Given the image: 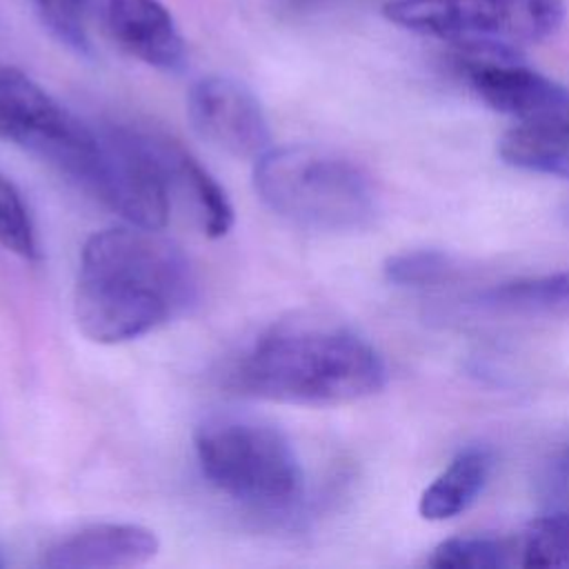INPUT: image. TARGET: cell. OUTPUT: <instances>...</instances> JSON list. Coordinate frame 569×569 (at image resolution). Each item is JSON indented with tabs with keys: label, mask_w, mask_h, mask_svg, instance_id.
Masks as SVG:
<instances>
[{
	"label": "cell",
	"mask_w": 569,
	"mask_h": 569,
	"mask_svg": "<svg viewBox=\"0 0 569 569\" xmlns=\"http://www.w3.org/2000/svg\"><path fill=\"white\" fill-rule=\"evenodd\" d=\"M196 300V276L182 249L147 227H111L87 238L73 293L78 329L118 345L156 331Z\"/></svg>",
	"instance_id": "6da1fadb"
},
{
	"label": "cell",
	"mask_w": 569,
	"mask_h": 569,
	"mask_svg": "<svg viewBox=\"0 0 569 569\" xmlns=\"http://www.w3.org/2000/svg\"><path fill=\"white\" fill-rule=\"evenodd\" d=\"M238 393L284 405H345L387 385L380 353L360 336L327 325L289 322L267 331L233 367Z\"/></svg>",
	"instance_id": "7a4b0ae2"
},
{
	"label": "cell",
	"mask_w": 569,
	"mask_h": 569,
	"mask_svg": "<svg viewBox=\"0 0 569 569\" xmlns=\"http://www.w3.org/2000/svg\"><path fill=\"white\" fill-rule=\"evenodd\" d=\"M253 187L273 213L305 229L351 233L369 229L378 216L365 169L318 147L267 149L256 160Z\"/></svg>",
	"instance_id": "3957f363"
},
{
	"label": "cell",
	"mask_w": 569,
	"mask_h": 569,
	"mask_svg": "<svg viewBox=\"0 0 569 569\" xmlns=\"http://www.w3.org/2000/svg\"><path fill=\"white\" fill-rule=\"evenodd\" d=\"M193 447L204 478L233 500L282 511L302 498L300 460L289 438L269 422L213 416L196 429Z\"/></svg>",
	"instance_id": "277c9868"
},
{
	"label": "cell",
	"mask_w": 569,
	"mask_h": 569,
	"mask_svg": "<svg viewBox=\"0 0 569 569\" xmlns=\"http://www.w3.org/2000/svg\"><path fill=\"white\" fill-rule=\"evenodd\" d=\"M565 13V0H389L382 7L389 22L469 58H520L551 38Z\"/></svg>",
	"instance_id": "5b68a950"
},
{
	"label": "cell",
	"mask_w": 569,
	"mask_h": 569,
	"mask_svg": "<svg viewBox=\"0 0 569 569\" xmlns=\"http://www.w3.org/2000/svg\"><path fill=\"white\" fill-rule=\"evenodd\" d=\"M0 138L87 184L100 133L78 120L36 80L16 67L0 64Z\"/></svg>",
	"instance_id": "8992f818"
},
{
	"label": "cell",
	"mask_w": 569,
	"mask_h": 569,
	"mask_svg": "<svg viewBox=\"0 0 569 569\" xmlns=\"http://www.w3.org/2000/svg\"><path fill=\"white\" fill-rule=\"evenodd\" d=\"M98 133L100 153L84 189L129 224L162 229L169 220L171 196L147 131L109 127Z\"/></svg>",
	"instance_id": "52a82bcc"
},
{
	"label": "cell",
	"mask_w": 569,
	"mask_h": 569,
	"mask_svg": "<svg viewBox=\"0 0 569 569\" xmlns=\"http://www.w3.org/2000/svg\"><path fill=\"white\" fill-rule=\"evenodd\" d=\"M187 111L193 129L233 158L258 160L271 149V131L260 100L233 78H200L189 89Z\"/></svg>",
	"instance_id": "ba28073f"
},
{
	"label": "cell",
	"mask_w": 569,
	"mask_h": 569,
	"mask_svg": "<svg viewBox=\"0 0 569 569\" xmlns=\"http://www.w3.org/2000/svg\"><path fill=\"white\" fill-rule=\"evenodd\" d=\"M84 7L100 31L124 53L160 71L184 67V40L160 0H84Z\"/></svg>",
	"instance_id": "9c48e42d"
},
{
	"label": "cell",
	"mask_w": 569,
	"mask_h": 569,
	"mask_svg": "<svg viewBox=\"0 0 569 569\" xmlns=\"http://www.w3.org/2000/svg\"><path fill=\"white\" fill-rule=\"evenodd\" d=\"M465 73L487 107L520 122L569 113V89L520 58H467Z\"/></svg>",
	"instance_id": "30bf717a"
},
{
	"label": "cell",
	"mask_w": 569,
	"mask_h": 569,
	"mask_svg": "<svg viewBox=\"0 0 569 569\" xmlns=\"http://www.w3.org/2000/svg\"><path fill=\"white\" fill-rule=\"evenodd\" d=\"M160 549L158 536L131 522H98L51 545L42 558L51 569H120L147 565Z\"/></svg>",
	"instance_id": "8fae6325"
},
{
	"label": "cell",
	"mask_w": 569,
	"mask_h": 569,
	"mask_svg": "<svg viewBox=\"0 0 569 569\" xmlns=\"http://www.w3.org/2000/svg\"><path fill=\"white\" fill-rule=\"evenodd\" d=\"M169 196L180 198L193 211L200 229L209 238H222L233 227V207L216 178L176 140L147 131Z\"/></svg>",
	"instance_id": "7c38bea8"
},
{
	"label": "cell",
	"mask_w": 569,
	"mask_h": 569,
	"mask_svg": "<svg viewBox=\"0 0 569 569\" xmlns=\"http://www.w3.org/2000/svg\"><path fill=\"white\" fill-rule=\"evenodd\" d=\"M493 469V453L473 445L453 456V460L422 491L418 511L425 520L442 522L465 513L482 493Z\"/></svg>",
	"instance_id": "4fadbf2b"
},
{
	"label": "cell",
	"mask_w": 569,
	"mask_h": 569,
	"mask_svg": "<svg viewBox=\"0 0 569 569\" xmlns=\"http://www.w3.org/2000/svg\"><path fill=\"white\" fill-rule=\"evenodd\" d=\"M500 158L522 171L569 178V122L558 118L522 120L498 142Z\"/></svg>",
	"instance_id": "5bb4252c"
},
{
	"label": "cell",
	"mask_w": 569,
	"mask_h": 569,
	"mask_svg": "<svg viewBox=\"0 0 569 569\" xmlns=\"http://www.w3.org/2000/svg\"><path fill=\"white\" fill-rule=\"evenodd\" d=\"M502 313L536 318H569V269L536 278H520L487 289L478 298Z\"/></svg>",
	"instance_id": "9a60e30c"
},
{
	"label": "cell",
	"mask_w": 569,
	"mask_h": 569,
	"mask_svg": "<svg viewBox=\"0 0 569 569\" xmlns=\"http://www.w3.org/2000/svg\"><path fill=\"white\" fill-rule=\"evenodd\" d=\"M436 569H498L516 565V540L500 536H453L442 540L427 560Z\"/></svg>",
	"instance_id": "2e32d148"
},
{
	"label": "cell",
	"mask_w": 569,
	"mask_h": 569,
	"mask_svg": "<svg viewBox=\"0 0 569 569\" xmlns=\"http://www.w3.org/2000/svg\"><path fill=\"white\" fill-rule=\"evenodd\" d=\"M513 540L518 567H569V513L540 516Z\"/></svg>",
	"instance_id": "e0dca14e"
},
{
	"label": "cell",
	"mask_w": 569,
	"mask_h": 569,
	"mask_svg": "<svg viewBox=\"0 0 569 569\" xmlns=\"http://www.w3.org/2000/svg\"><path fill=\"white\" fill-rule=\"evenodd\" d=\"M0 247H4L7 251L24 260H36L40 253L29 211L18 189L13 187V182L7 180L2 173H0Z\"/></svg>",
	"instance_id": "ac0fdd59"
},
{
	"label": "cell",
	"mask_w": 569,
	"mask_h": 569,
	"mask_svg": "<svg viewBox=\"0 0 569 569\" xmlns=\"http://www.w3.org/2000/svg\"><path fill=\"white\" fill-rule=\"evenodd\" d=\"M385 278L398 287H427L445 280L453 271L447 253L436 249L402 251L385 262Z\"/></svg>",
	"instance_id": "d6986e66"
},
{
	"label": "cell",
	"mask_w": 569,
	"mask_h": 569,
	"mask_svg": "<svg viewBox=\"0 0 569 569\" xmlns=\"http://www.w3.org/2000/svg\"><path fill=\"white\" fill-rule=\"evenodd\" d=\"M40 22L67 49L87 56L91 51L89 36L82 22L84 0H31Z\"/></svg>",
	"instance_id": "ffe728a7"
},
{
	"label": "cell",
	"mask_w": 569,
	"mask_h": 569,
	"mask_svg": "<svg viewBox=\"0 0 569 569\" xmlns=\"http://www.w3.org/2000/svg\"><path fill=\"white\" fill-rule=\"evenodd\" d=\"M560 465H562V471H565V476L569 478V449L565 451V456H562V460H560Z\"/></svg>",
	"instance_id": "44dd1931"
},
{
	"label": "cell",
	"mask_w": 569,
	"mask_h": 569,
	"mask_svg": "<svg viewBox=\"0 0 569 569\" xmlns=\"http://www.w3.org/2000/svg\"><path fill=\"white\" fill-rule=\"evenodd\" d=\"M293 4L298 7H309V4H318V2H325V0H291Z\"/></svg>",
	"instance_id": "7402d4cb"
},
{
	"label": "cell",
	"mask_w": 569,
	"mask_h": 569,
	"mask_svg": "<svg viewBox=\"0 0 569 569\" xmlns=\"http://www.w3.org/2000/svg\"><path fill=\"white\" fill-rule=\"evenodd\" d=\"M0 567H4V558H2V551H0Z\"/></svg>",
	"instance_id": "603a6c76"
}]
</instances>
